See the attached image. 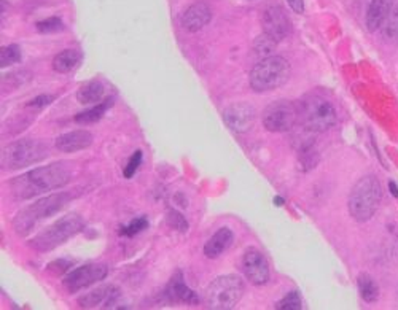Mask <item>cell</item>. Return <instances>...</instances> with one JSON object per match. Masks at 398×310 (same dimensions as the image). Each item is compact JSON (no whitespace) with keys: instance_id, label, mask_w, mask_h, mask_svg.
Returning <instances> with one entry per match:
<instances>
[{"instance_id":"cell-1","label":"cell","mask_w":398,"mask_h":310,"mask_svg":"<svg viewBox=\"0 0 398 310\" xmlns=\"http://www.w3.org/2000/svg\"><path fill=\"white\" fill-rule=\"evenodd\" d=\"M70 172L64 163L37 167L24 175H19L11 181V191L18 199H31L45 191L58 190L69 183Z\"/></svg>"},{"instance_id":"cell-2","label":"cell","mask_w":398,"mask_h":310,"mask_svg":"<svg viewBox=\"0 0 398 310\" xmlns=\"http://www.w3.org/2000/svg\"><path fill=\"white\" fill-rule=\"evenodd\" d=\"M382 199V188L375 175H367L354 185L349 196V213L355 221L363 223L376 213Z\"/></svg>"},{"instance_id":"cell-3","label":"cell","mask_w":398,"mask_h":310,"mask_svg":"<svg viewBox=\"0 0 398 310\" xmlns=\"http://www.w3.org/2000/svg\"><path fill=\"white\" fill-rule=\"evenodd\" d=\"M300 123L313 132H325L336 123V110L325 97L309 94L298 104Z\"/></svg>"},{"instance_id":"cell-4","label":"cell","mask_w":398,"mask_h":310,"mask_svg":"<svg viewBox=\"0 0 398 310\" xmlns=\"http://www.w3.org/2000/svg\"><path fill=\"white\" fill-rule=\"evenodd\" d=\"M290 78L288 60L281 56H269L260 60L251 72V86L256 92H268L286 85Z\"/></svg>"},{"instance_id":"cell-5","label":"cell","mask_w":398,"mask_h":310,"mask_svg":"<svg viewBox=\"0 0 398 310\" xmlns=\"http://www.w3.org/2000/svg\"><path fill=\"white\" fill-rule=\"evenodd\" d=\"M85 221L78 217V215H67L58 220L56 223H53L36 237L31 240V247L36 248L38 252H50L53 248L64 244L67 239L73 237V235L83 231Z\"/></svg>"},{"instance_id":"cell-6","label":"cell","mask_w":398,"mask_h":310,"mask_svg":"<svg viewBox=\"0 0 398 310\" xmlns=\"http://www.w3.org/2000/svg\"><path fill=\"white\" fill-rule=\"evenodd\" d=\"M69 199H70V194L58 193V194H51V196H46L43 199L33 202L32 205L26 207L23 212L18 213V217L15 218V223H13V226H15L16 232L26 234L31 228H33V225H36L37 221L48 218V217H51V215L58 213L61 208L67 204V201Z\"/></svg>"},{"instance_id":"cell-7","label":"cell","mask_w":398,"mask_h":310,"mask_svg":"<svg viewBox=\"0 0 398 310\" xmlns=\"http://www.w3.org/2000/svg\"><path fill=\"white\" fill-rule=\"evenodd\" d=\"M48 156L46 146L38 140L24 139L13 141L2 151V166L4 169L15 171L19 167H26L31 164H37L40 161Z\"/></svg>"},{"instance_id":"cell-8","label":"cell","mask_w":398,"mask_h":310,"mask_svg":"<svg viewBox=\"0 0 398 310\" xmlns=\"http://www.w3.org/2000/svg\"><path fill=\"white\" fill-rule=\"evenodd\" d=\"M244 294V282L238 275H221L207 289V306L215 310H229L239 304Z\"/></svg>"},{"instance_id":"cell-9","label":"cell","mask_w":398,"mask_h":310,"mask_svg":"<svg viewBox=\"0 0 398 310\" xmlns=\"http://www.w3.org/2000/svg\"><path fill=\"white\" fill-rule=\"evenodd\" d=\"M261 121L269 132H287L293 129L296 123H300L298 104L290 100H276L263 112Z\"/></svg>"},{"instance_id":"cell-10","label":"cell","mask_w":398,"mask_h":310,"mask_svg":"<svg viewBox=\"0 0 398 310\" xmlns=\"http://www.w3.org/2000/svg\"><path fill=\"white\" fill-rule=\"evenodd\" d=\"M109 274V269L100 264H86L77 267L66 275L63 285L69 293H78L82 289L104 280Z\"/></svg>"},{"instance_id":"cell-11","label":"cell","mask_w":398,"mask_h":310,"mask_svg":"<svg viewBox=\"0 0 398 310\" xmlns=\"http://www.w3.org/2000/svg\"><path fill=\"white\" fill-rule=\"evenodd\" d=\"M242 271H244L247 280L255 287H261L269 280V264L265 255L256 248H247L242 256Z\"/></svg>"},{"instance_id":"cell-12","label":"cell","mask_w":398,"mask_h":310,"mask_svg":"<svg viewBox=\"0 0 398 310\" xmlns=\"http://www.w3.org/2000/svg\"><path fill=\"white\" fill-rule=\"evenodd\" d=\"M256 112L251 104L246 102H238L229 105L228 109L224 110V121L225 124L231 129L233 132H247L255 123Z\"/></svg>"},{"instance_id":"cell-13","label":"cell","mask_w":398,"mask_h":310,"mask_svg":"<svg viewBox=\"0 0 398 310\" xmlns=\"http://www.w3.org/2000/svg\"><path fill=\"white\" fill-rule=\"evenodd\" d=\"M263 28L265 33L271 36L274 40H284L290 33V21L286 11L279 5H273L263 13Z\"/></svg>"},{"instance_id":"cell-14","label":"cell","mask_w":398,"mask_h":310,"mask_svg":"<svg viewBox=\"0 0 398 310\" xmlns=\"http://www.w3.org/2000/svg\"><path fill=\"white\" fill-rule=\"evenodd\" d=\"M212 19V10L206 2H197L190 5L184 13V18H182V24L184 28L190 32H198L204 26L211 23Z\"/></svg>"},{"instance_id":"cell-15","label":"cell","mask_w":398,"mask_h":310,"mask_svg":"<svg viewBox=\"0 0 398 310\" xmlns=\"http://www.w3.org/2000/svg\"><path fill=\"white\" fill-rule=\"evenodd\" d=\"M120 298V292L115 287H99L94 292L86 293L78 299V304L85 309L93 307H113L115 302Z\"/></svg>"},{"instance_id":"cell-16","label":"cell","mask_w":398,"mask_h":310,"mask_svg":"<svg viewBox=\"0 0 398 310\" xmlns=\"http://www.w3.org/2000/svg\"><path fill=\"white\" fill-rule=\"evenodd\" d=\"M93 144V134L85 129L72 131L59 136L55 141V145L59 151L63 153H75L80 150H85Z\"/></svg>"},{"instance_id":"cell-17","label":"cell","mask_w":398,"mask_h":310,"mask_svg":"<svg viewBox=\"0 0 398 310\" xmlns=\"http://www.w3.org/2000/svg\"><path fill=\"white\" fill-rule=\"evenodd\" d=\"M394 9V0H371L367 10V28L370 32H376L382 28L387 16Z\"/></svg>"},{"instance_id":"cell-18","label":"cell","mask_w":398,"mask_h":310,"mask_svg":"<svg viewBox=\"0 0 398 310\" xmlns=\"http://www.w3.org/2000/svg\"><path fill=\"white\" fill-rule=\"evenodd\" d=\"M166 296L167 299L172 302H185V304H197L199 301L194 292H192V289L185 285L184 277H182L180 272L175 274L171 279L169 285L166 288Z\"/></svg>"},{"instance_id":"cell-19","label":"cell","mask_w":398,"mask_h":310,"mask_svg":"<svg viewBox=\"0 0 398 310\" xmlns=\"http://www.w3.org/2000/svg\"><path fill=\"white\" fill-rule=\"evenodd\" d=\"M233 239H234V235L231 232V229H228V228L219 229V231L206 242L204 255L211 260L219 258V256L224 252H226L229 245L233 244Z\"/></svg>"},{"instance_id":"cell-20","label":"cell","mask_w":398,"mask_h":310,"mask_svg":"<svg viewBox=\"0 0 398 310\" xmlns=\"http://www.w3.org/2000/svg\"><path fill=\"white\" fill-rule=\"evenodd\" d=\"M104 96V86L100 82H88L83 86H80V90L77 91V100L80 104L88 105V104H96Z\"/></svg>"},{"instance_id":"cell-21","label":"cell","mask_w":398,"mask_h":310,"mask_svg":"<svg viewBox=\"0 0 398 310\" xmlns=\"http://www.w3.org/2000/svg\"><path fill=\"white\" fill-rule=\"evenodd\" d=\"M112 105H113V99H105L104 102L98 104L96 107H93V109L75 114V118H73V121H75V123H78V124L98 123V121H100V119L104 118L105 112L109 110Z\"/></svg>"},{"instance_id":"cell-22","label":"cell","mask_w":398,"mask_h":310,"mask_svg":"<svg viewBox=\"0 0 398 310\" xmlns=\"http://www.w3.org/2000/svg\"><path fill=\"white\" fill-rule=\"evenodd\" d=\"M82 55L77 50H64L53 59V69L58 73H69L77 67Z\"/></svg>"},{"instance_id":"cell-23","label":"cell","mask_w":398,"mask_h":310,"mask_svg":"<svg viewBox=\"0 0 398 310\" xmlns=\"http://www.w3.org/2000/svg\"><path fill=\"white\" fill-rule=\"evenodd\" d=\"M357 285H359L360 296L365 302H376L377 298H379V287H377V283L368 274L359 275Z\"/></svg>"},{"instance_id":"cell-24","label":"cell","mask_w":398,"mask_h":310,"mask_svg":"<svg viewBox=\"0 0 398 310\" xmlns=\"http://www.w3.org/2000/svg\"><path fill=\"white\" fill-rule=\"evenodd\" d=\"M276 45H278V40H274L271 36H268V33H263V36L255 38L253 50L256 55L269 58V56H273Z\"/></svg>"},{"instance_id":"cell-25","label":"cell","mask_w":398,"mask_h":310,"mask_svg":"<svg viewBox=\"0 0 398 310\" xmlns=\"http://www.w3.org/2000/svg\"><path fill=\"white\" fill-rule=\"evenodd\" d=\"M21 60V50L18 45H9L0 50V65L9 67Z\"/></svg>"},{"instance_id":"cell-26","label":"cell","mask_w":398,"mask_h":310,"mask_svg":"<svg viewBox=\"0 0 398 310\" xmlns=\"http://www.w3.org/2000/svg\"><path fill=\"white\" fill-rule=\"evenodd\" d=\"M382 33L386 38H398V6H394L390 15L387 16L386 23L382 24Z\"/></svg>"},{"instance_id":"cell-27","label":"cell","mask_w":398,"mask_h":310,"mask_svg":"<svg viewBox=\"0 0 398 310\" xmlns=\"http://www.w3.org/2000/svg\"><path fill=\"white\" fill-rule=\"evenodd\" d=\"M278 310H301L303 302L300 298L298 292H290L287 296H284V299H281L276 306Z\"/></svg>"},{"instance_id":"cell-28","label":"cell","mask_w":398,"mask_h":310,"mask_svg":"<svg viewBox=\"0 0 398 310\" xmlns=\"http://www.w3.org/2000/svg\"><path fill=\"white\" fill-rule=\"evenodd\" d=\"M147 228H148V220L145 217H139L136 220H132L130 225L121 226L120 235H127V237H132V235L142 232Z\"/></svg>"},{"instance_id":"cell-29","label":"cell","mask_w":398,"mask_h":310,"mask_svg":"<svg viewBox=\"0 0 398 310\" xmlns=\"http://www.w3.org/2000/svg\"><path fill=\"white\" fill-rule=\"evenodd\" d=\"M63 29H64V24H63V21H61V19L56 18V16H53V18L45 19V21L37 23V31H38V32H42V33L59 32V31H63Z\"/></svg>"},{"instance_id":"cell-30","label":"cell","mask_w":398,"mask_h":310,"mask_svg":"<svg viewBox=\"0 0 398 310\" xmlns=\"http://www.w3.org/2000/svg\"><path fill=\"white\" fill-rule=\"evenodd\" d=\"M167 225H169L171 228L174 229H177V231L180 232H187V229H188V223H187V220L182 217V215L179 212H175V210H169L167 212Z\"/></svg>"},{"instance_id":"cell-31","label":"cell","mask_w":398,"mask_h":310,"mask_svg":"<svg viewBox=\"0 0 398 310\" xmlns=\"http://www.w3.org/2000/svg\"><path fill=\"white\" fill-rule=\"evenodd\" d=\"M140 164H142V151L137 150L136 153L132 154L131 159H130V163H127V166L125 167V177L126 178H131L132 175L137 172Z\"/></svg>"},{"instance_id":"cell-32","label":"cell","mask_w":398,"mask_h":310,"mask_svg":"<svg viewBox=\"0 0 398 310\" xmlns=\"http://www.w3.org/2000/svg\"><path fill=\"white\" fill-rule=\"evenodd\" d=\"M51 102H53V96H38L36 99H32L28 104V107H32V109H43V107L50 105Z\"/></svg>"},{"instance_id":"cell-33","label":"cell","mask_w":398,"mask_h":310,"mask_svg":"<svg viewBox=\"0 0 398 310\" xmlns=\"http://www.w3.org/2000/svg\"><path fill=\"white\" fill-rule=\"evenodd\" d=\"M287 4L290 5L295 13H303L305 11V0H287Z\"/></svg>"},{"instance_id":"cell-34","label":"cell","mask_w":398,"mask_h":310,"mask_svg":"<svg viewBox=\"0 0 398 310\" xmlns=\"http://www.w3.org/2000/svg\"><path fill=\"white\" fill-rule=\"evenodd\" d=\"M389 186H390V190H392V194H394V196H395V198H398V188L395 186L394 181H390Z\"/></svg>"}]
</instances>
